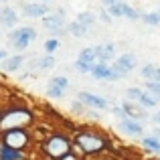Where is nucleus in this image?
I'll return each mask as SVG.
<instances>
[{
	"mask_svg": "<svg viewBox=\"0 0 160 160\" xmlns=\"http://www.w3.org/2000/svg\"><path fill=\"white\" fill-rule=\"evenodd\" d=\"M35 116L28 108H10L0 113V132L10 128H27L32 124Z\"/></svg>",
	"mask_w": 160,
	"mask_h": 160,
	"instance_id": "obj_1",
	"label": "nucleus"
},
{
	"mask_svg": "<svg viewBox=\"0 0 160 160\" xmlns=\"http://www.w3.org/2000/svg\"><path fill=\"white\" fill-rule=\"evenodd\" d=\"M75 146L85 154H98L108 146V140L98 132L81 130V132H77V136H75Z\"/></svg>",
	"mask_w": 160,
	"mask_h": 160,
	"instance_id": "obj_2",
	"label": "nucleus"
},
{
	"mask_svg": "<svg viewBox=\"0 0 160 160\" xmlns=\"http://www.w3.org/2000/svg\"><path fill=\"white\" fill-rule=\"evenodd\" d=\"M71 148H73L71 140L67 136H63V134H53L43 142V152L53 160H59L61 156H65L67 152H71Z\"/></svg>",
	"mask_w": 160,
	"mask_h": 160,
	"instance_id": "obj_3",
	"label": "nucleus"
},
{
	"mask_svg": "<svg viewBox=\"0 0 160 160\" xmlns=\"http://www.w3.org/2000/svg\"><path fill=\"white\" fill-rule=\"evenodd\" d=\"M2 144L10 146L14 150H24L28 144H31V134L24 128H10L2 132Z\"/></svg>",
	"mask_w": 160,
	"mask_h": 160,
	"instance_id": "obj_4",
	"label": "nucleus"
},
{
	"mask_svg": "<svg viewBox=\"0 0 160 160\" xmlns=\"http://www.w3.org/2000/svg\"><path fill=\"white\" fill-rule=\"evenodd\" d=\"M35 39H37V31L32 27H20V28H16V31L10 32L12 45H14L16 49H20V51H24V49L28 47V43H32Z\"/></svg>",
	"mask_w": 160,
	"mask_h": 160,
	"instance_id": "obj_5",
	"label": "nucleus"
},
{
	"mask_svg": "<svg viewBox=\"0 0 160 160\" xmlns=\"http://www.w3.org/2000/svg\"><path fill=\"white\" fill-rule=\"evenodd\" d=\"M91 75H93L95 79H109V81H118V79L126 77V75L120 73L113 65H108V63H103V61L95 63L93 69H91Z\"/></svg>",
	"mask_w": 160,
	"mask_h": 160,
	"instance_id": "obj_6",
	"label": "nucleus"
},
{
	"mask_svg": "<svg viewBox=\"0 0 160 160\" xmlns=\"http://www.w3.org/2000/svg\"><path fill=\"white\" fill-rule=\"evenodd\" d=\"M136 65H138V59H136L134 53H124V55H120V57L113 61V67H116L120 73H124V75L132 73V71L136 69Z\"/></svg>",
	"mask_w": 160,
	"mask_h": 160,
	"instance_id": "obj_7",
	"label": "nucleus"
},
{
	"mask_svg": "<svg viewBox=\"0 0 160 160\" xmlns=\"http://www.w3.org/2000/svg\"><path fill=\"white\" fill-rule=\"evenodd\" d=\"M77 98H79L81 103H85V106H89V108H95V109H108L109 108L103 98H99V95H95V93H89V91H79Z\"/></svg>",
	"mask_w": 160,
	"mask_h": 160,
	"instance_id": "obj_8",
	"label": "nucleus"
},
{
	"mask_svg": "<svg viewBox=\"0 0 160 160\" xmlns=\"http://www.w3.org/2000/svg\"><path fill=\"white\" fill-rule=\"evenodd\" d=\"M43 24H45V28H49V31H53V32H59L63 27H65V14L63 12H55V14H45L43 16Z\"/></svg>",
	"mask_w": 160,
	"mask_h": 160,
	"instance_id": "obj_9",
	"label": "nucleus"
},
{
	"mask_svg": "<svg viewBox=\"0 0 160 160\" xmlns=\"http://www.w3.org/2000/svg\"><path fill=\"white\" fill-rule=\"evenodd\" d=\"M120 130L130 136H142V124L132 118H122L120 120Z\"/></svg>",
	"mask_w": 160,
	"mask_h": 160,
	"instance_id": "obj_10",
	"label": "nucleus"
},
{
	"mask_svg": "<svg viewBox=\"0 0 160 160\" xmlns=\"http://www.w3.org/2000/svg\"><path fill=\"white\" fill-rule=\"evenodd\" d=\"M122 108H124L126 116L132 118V120H138V122H140V120H146V112H144V108H142V106H136L132 99L124 102V103H122Z\"/></svg>",
	"mask_w": 160,
	"mask_h": 160,
	"instance_id": "obj_11",
	"label": "nucleus"
},
{
	"mask_svg": "<svg viewBox=\"0 0 160 160\" xmlns=\"http://www.w3.org/2000/svg\"><path fill=\"white\" fill-rule=\"evenodd\" d=\"M22 12L27 16H31V18H43L45 14H49V8L45 6V4L32 2V4H24V6H22Z\"/></svg>",
	"mask_w": 160,
	"mask_h": 160,
	"instance_id": "obj_12",
	"label": "nucleus"
},
{
	"mask_svg": "<svg viewBox=\"0 0 160 160\" xmlns=\"http://www.w3.org/2000/svg\"><path fill=\"white\" fill-rule=\"evenodd\" d=\"M16 20H18V16H16V10L10 6H4L2 10H0V24L6 28H12L16 24Z\"/></svg>",
	"mask_w": 160,
	"mask_h": 160,
	"instance_id": "obj_13",
	"label": "nucleus"
},
{
	"mask_svg": "<svg viewBox=\"0 0 160 160\" xmlns=\"http://www.w3.org/2000/svg\"><path fill=\"white\" fill-rule=\"evenodd\" d=\"M95 51H98V61H112L113 57H116V45L113 43H108V45H99V47H95Z\"/></svg>",
	"mask_w": 160,
	"mask_h": 160,
	"instance_id": "obj_14",
	"label": "nucleus"
},
{
	"mask_svg": "<svg viewBox=\"0 0 160 160\" xmlns=\"http://www.w3.org/2000/svg\"><path fill=\"white\" fill-rule=\"evenodd\" d=\"M2 67L6 71H18L20 69V65L24 63V55H12V57H6V59H2Z\"/></svg>",
	"mask_w": 160,
	"mask_h": 160,
	"instance_id": "obj_15",
	"label": "nucleus"
},
{
	"mask_svg": "<svg viewBox=\"0 0 160 160\" xmlns=\"http://www.w3.org/2000/svg\"><path fill=\"white\" fill-rule=\"evenodd\" d=\"M0 160H22V150H14L10 146H0Z\"/></svg>",
	"mask_w": 160,
	"mask_h": 160,
	"instance_id": "obj_16",
	"label": "nucleus"
},
{
	"mask_svg": "<svg viewBox=\"0 0 160 160\" xmlns=\"http://www.w3.org/2000/svg\"><path fill=\"white\" fill-rule=\"evenodd\" d=\"M49 85H51V87H57V89L67 91V89H69V79H67L65 75H55V77L49 79Z\"/></svg>",
	"mask_w": 160,
	"mask_h": 160,
	"instance_id": "obj_17",
	"label": "nucleus"
},
{
	"mask_svg": "<svg viewBox=\"0 0 160 160\" xmlns=\"http://www.w3.org/2000/svg\"><path fill=\"white\" fill-rule=\"evenodd\" d=\"M67 28H69V32L73 37H77V39H83V37L87 35V31H89L87 27H83V24L77 22V20H75V22H71V24H67Z\"/></svg>",
	"mask_w": 160,
	"mask_h": 160,
	"instance_id": "obj_18",
	"label": "nucleus"
},
{
	"mask_svg": "<svg viewBox=\"0 0 160 160\" xmlns=\"http://www.w3.org/2000/svg\"><path fill=\"white\" fill-rule=\"evenodd\" d=\"M142 146L144 148H148V150H152V152H158L160 154V140L156 136H146V138H142Z\"/></svg>",
	"mask_w": 160,
	"mask_h": 160,
	"instance_id": "obj_19",
	"label": "nucleus"
},
{
	"mask_svg": "<svg viewBox=\"0 0 160 160\" xmlns=\"http://www.w3.org/2000/svg\"><path fill=\"white\" fill-rule=\"evenodd\" d=\"M37 69H41V71H45V69H51V67H55V57L53 55H45V57H41V59H37Z\"/></svg>",
	"mask_w": 160,
	"mask_h": 160,
	"instance_id": "obj_20",
	"label": "nucleus"
},
{
	"mask_svg": "<svg viewBox=\"0 0 160 160\" xmlns=\"http://www.w3.org/2000/svg\"><path fill=\"white\" fill-rule=\"evenodd\" d=\"M142 22L150 24V27H156L160 24V10H154V12H148V14H140Z\"/></svg>",
	"mask_w": 160,
	"mask_h": 160,
	"instance_id": "obj_21",
	"label": "nucleus"
},
{
	"mask_svg": "<svg viewBox=\"0 0 160 160\" xmlns=\"http://www.w3.org/2000/svg\"><path fill=\"white\" fill-rule=\"evenodd\" d=\"M138 103H140V106H142V108H156V103H158V99H156V98H154V95H152V93H146V91H144V93H142V95H140V99H138Z\"/></svg>",
	"mask_w": 160,
	"mask_h": 160,
	"instance_id": "obj_22",
	"label": "nucleus"
},
{
	"mask_svg": "<svg viewBox=\"0 0 160 160\" xmlns=\"http://www.w3.org/2000/svg\"><path fill=\"white\" fill-rule=\"evenodd\" d=\"M95 20H98V18H95L93 12H81V14H77V22H81L83 27H87V28L93 27Z\"/></svg>",
	"mask_w": 160,
	"mask_h": 160,
	"instance_id": "obj_23",
	"label": "nucleus"
},
{
	"mask_svg": "<svg viewBox=\"0 0 160 160\" xmlns=\"http://www.w3.org/2000/svg\"><path fill=\"white\" fill-rule=\"evenodd\" d=\"M124 8H126V0H120V2L108 6V12L109 16H124Z\"/></svg>",
	"mask_w": 160,
	"mask_h": 160,
	"instance_id": "obj_24",
	"label": "nucleus"
},
{
	"mask_svg": "<svg viewBox=\"0 0 160 160\" xmlns=\"http://www.w3.org/2000/svg\"><path fill=\"white\" fill-rule=\"evenodd\" d=\"M77 59H83V61L95 63V61H98V51H95L93 47H89V49H83V51L79 53V57H77Z\"/></svg>",
	"mask_w": 160,
	"mask_h": 160,
	"instance_id": "obj_25",
	"label": "nucleus"
},
{
	"mask_svg": "<svg viewBox=\"0 0 160 160\" xmlns=\"http://www.w3.org/2000/svg\"><path fill=\"white\" fill-rule=\"evenodd\" d=\"M146 89H148V93H152L156 99H160V81L148 79V81H146Z\"/></svg>",
	"mask_w": 160,
	"mask_h": 160,
	"instance_id": "obj_26",
	"label": "nucleus"
},
{
	"mask_svg": "<svg viewBox=\"0 0 160 160\" xmlns=\"http://www.w3.org/2000/svg\"><path fill=\"white\" fill-rule=\"evenodd\" d=\"M95 63H89V61H83V59H77L75 61V69L79 71V73H91V69H93Z\"/></svg>",
	"mask_w": 160,
	"mask_h": 160,
	"instance_id": "obj_27",
	"label": "nucleus"
},
{
	"mask_svg": "<svg viewBox=\"0 0 160 160\" xmlns=\"http://www.w3.org/2000/svg\"><path fill=\"white\" fill-rule=\"evenodd\" d=\"M142 93H144V91H142L140 87H130V89H126V98L132 99V102H138Z\"/></svg>",
	"mask_w": 160,
	"mask_h": 160,
	"instance_id": "obj_28",
	"label": "nucleus"
},
{
	"mask_svg": "<svg viewBox=\"0 0 160 160\" xmlns=\"http://www.w3.org/2000/svg\"><path fill=\"white\" fill-rule=\"evenodd\" d=\"M142 77L154 79V77H156V65H144V67H142Z\"/></svg>",
	"mask_w": 160,
	"mask_h": 160,
	"instance_id": "obj_29",
	"label": "nucleus"
},
{
	"mask_svg": "<svg viewBox=\"0 0 160 160\" xmlns=\"http://www.w3.org/2000/svg\"><path fill=\"white\" fill-rule=\"evenodd\" d=\"M59 45H61V43H59L57 39H49V41H45V51H47L49 55H53L59 49Z\"/></svg>",
	"mask_w": 160,
	"mask_h": 160,
	"instance_id": "obj_30",
	"label": "nucleus"
},
{
	"mask_svg": "<svg viewBox=\"0 0 160 160\" xmlns=\"http://www.w3.org/2000/svg\"><path fill=\"white\" fill-rule=\"evenodd\" d=\"M124 16H126V18H130V20H138V18H140V12L134 10L132 6H128V4H126V8H124Z\"/></svg>",
	"mask_w": 160,
	"mask_h": 160,
	"instance_id": "obj_31",
	"label": "nucleus"
},
{
	"mask_svg": "<svg viewBox=\"0 0 160 160\" xmlns=\"http://www.w3.org/2000/svg\"><path fill=\"white\" fill-rule=\"evenodd\" d=\"M47 95L49 98H63V95H65V91L63 89H57V87H51V85H47Z\"/></svg>",
	"mask_w": 160,
	"mask_h": 160,
	"instance_id": "obj_32",
	"label": "nucleus"
},
{
	"mask_svg": "<svg viewBox=\"0 0 160 160\" xmlns=\"http://www.w3.org/2000/svg\"><path fill=\"white\" fill-rule=\"evenodd\" d=\"M112 112H113V113H116V116H118V118H120V120H122V118H128V116H126V112H124V108H122V106H120V108H113V109H112Z\"/></svg>",
	"mask_w": 160,
	"mask_h": 160,
	"instance_id": "obj_33",
	"label": "nucleus"
},
{
	"mask_svg": "<svg viewBox=\"0 0 160 160\" xmlns=\"http://www.w3.org/2000/svg\"><path fill=\"white\" fill-rule=\"evenodd\" d=\"M59 160H79L77 156H75V154L73 152H67L65 154V156H61V158H59Z\"/></svg>",
	"mask_w": 160,
	"mask_h": 160,
	"instance_id": "obj_34",
	"label": "nucleus"
},
{
	"mask_svg": "<svg viewBox=\"0 0 160 160\" xmlns=\"http://www.w3.org/2000/svg\"><path fill=\"white\" fill-rule=\"evenodd\" d=\"M99 16H102V20H103V22H109V20H112V16H109L108 8H106V10H103V12H102V14H99Z\"/></svg>",
	"mask_w": 160,
	"mask_h": 160,
	"instance_id": "obj_35",
	"label": "nucleus"
},
{
	"mask_svg": "<svg viewBox=\"0 0 160 160\" xmlns=\"http://www.w3.org/2000/svg\"><path fill=\"white\" fill-rule=\"evenodd\" d=\"M116 2H120V0H102V4H103V6H112V4H116Z\"/></svg>",
	"mask_w": 160,
	"mask_h": 160,
	"instance_id": "obj_36",
	"label": "nucleus"
},
{
	"mask_svg": "<svg viewBox=\"0 0 160 160\" xmlns=\"http://www.w3.org/2000/svg\"><path fill=\"white\" fill-rule=\"evenodd\" d=\"M71 108H73V112H81V109H83V106H81V103H73Z\"/></svg>",
	"mask_w": 160,
	"mask_h": 160,
	"instance_id": "obj_37",
	"label": "nucleus"
},
{
	"mask_svg": "<svg viewBox=\"0 0 160 160\" xmlns=\"http://www.w3.org/2000/svg\"><path fill=\"white\" fill-rule=\"evenodd\" d=\"M152 120H154V122H156V124L160 126V109H158V113H154V116H152Z\"/></svg>",
	"mask_w": 160,
	"mask_h": 160,
	"instance_id": "obj_38",
	"label": "nucleus"
},
{
	"mask_svg": "<svg viewBox=\"0 0 160 160\" xmlns=\"http://www.w3.org/2000/svg\"><path fill=\"white\" fill-rule=\"evenodd\" d=\"M2 59H6V51H4V49H0V61H2Z\"/></svg>",
	"mask_w": 160,
	"mask_h": 160,
	"instance_id": "obj_39",
	"label": "nucleus"
},
{
	"mask_svg": "<svg viewBox=\"0 0 160 160\" xmlns=\"http://www.w3.org/2000/svg\"><path fill=\"white\" fill-rule=\"evenodd\" d=\"M154 79H156V81H160V67H156V77H154Z\"/></svg>",
	"mask_w": 160,
	"mask_h": 160,
	"instance_id": "obj_40",
	"label": "nucleus"
},
{
	"mask_svg": "<svg viewBox=\"0 0 160 160\" xmlns=\"http://www.w3.org/2000/svg\"><path fill=\"white\" fill-rule=\"evenodd\" d=\"M152 136H156V138H158V140H160V130H158V128H156V130H154V134H152Z\"/></svg>",
	"mask_w": 160,
	"mask_h": 160,
	"instance_id": "obj_41",
	"label": "nucleus"
},
{
	"mask_svg": "<svg viewBox=\"0 0 160 160\" xmlns=\"http://www.w3.org/2000/svg\"><path fill=\"white\" fill-rule=\"evenodd\" d=\"M0 2H6V0H0Z\"/></svg>",
	"mask_w": 160,
	"mask_h": 160,
	"instance_id": "obj_42",
	"label": "nucleus"
}]
</instances>
